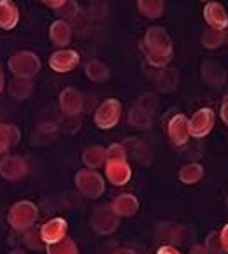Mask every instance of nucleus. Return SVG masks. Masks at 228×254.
<instances>
[{"instance_id": "f257e3e1", "label": "nucleus", "mask_w": 228, "mask_h": 254, "mask_svg": "<svg viewBox=\"0 0 228 254\" xmlns=\"http://www.w3.org/2000/svg\"><path fill=\"white\" fill-rule=\"evenodd\" d=\"M148 62L153 67H165L172 58V41L161 26H151L144 35Z\"/></svg>"}, {"instance_id": "4be33fe9", "label": "nucleus", "mask_w": 228, "mask_h": 254, "mask_svg": "<svg viewBox=\"0 0 228 254\" xmlns=\"http://www.w3.org/2000/svg\"><path fill=\"white\" fill-rule=\"evenodd\" d=\"M177 82H179V74H177L176 68H167V70H161L156 77V86L161 91H172L176 90Z\"/></svg>"}, {"instance_id": "37998d69", "label": "nucleus", "mask_w": 228, "mask_h": 254, "mask_svg": "<svg viewBox=\"0 0 228 254\" xmlns=\"http://www.w3.org/2000/svg\"><path fill=\"white\" fill-rule=\"evenodd\" d=\"M4 90V74H2V70H0V91Z\"/></svg>"}, {"instance_id": "79ce46f5", "label": "nucleus", "mask_w": 228, "mask_h": 254, "mask_svg": "<svg viewBox=\"0 0 228 254\" xmlns=\"http://www.w3.org/2000/svg\"><path fill=\"white\" fill-rule=\"evenodd\" d=\"M7 160V149H4V151H0V165L4 163V161Z\"/></svg>"}, {"instance_id": "1a4fd4ad", "label": "nucleus", "mask_w": 228, "mask_h": 254, "mask_svg": "<svg viewBox=\"0 0 228 254\" xmlns=\"http://www.w3.org/2000/svg\"><path fill=\"white\" fill-rule=\"evenodd\" d=\"M79 65V55L72 49H60V51L53 53L49 58V67L58 74H65V72L74 70Z\"/></svg>"}, {"instance_id": "f3484780", "label": "nucleus", "mask_w": 228, "mask_h": 254, "mask_svg": "<svg viewBox=\"0 0 228 254\" xmlns=\"http://www.w3.org/2000/svg\"><path fill=\"white\" fill-rule=\"evenodd\" d=\"M49 37H51V41L55 42L56 46H60V48L67 46L69 42H71V39H72L71 25H69L67 21H64V19H58V21H55L51 25V28H49Z\"/></svg>"}, {"instance_id": "72a5a7b5", "label": "nucleus", "mask_w": 228, "mask_h": 254, "mask_svg": "<svg viewBox=\"0 0 228 254\" xmlns=\"http://www.w3.org/2000/svg\"><path fill=\"white\" fill-rule=\"evenodd\" d=\"M26 246L32 247V249H41L42 247V239H41V232H34L30 228V233L26 235Z\"/></svg>"}, {"instance_id": "2f4dec72", "label": "nucleus", "mask_w": 228, "mask_h": 254, "mask_svg": "<svg viewBox=\"0 0 228 254\" xmlns=\"http://www.w3.org/2000/svg\"><path fill=\"white\" fill-rule=\"evenodd\" d=\"M139 107H142L144 111H148L150 114H153L154 111L158 109V100L153 93H146L142 95L141 100H139Z\"/></svg>"}, {"instance_id": "a211bd4d", "label": "nucleus", "mask_w": 228, "mask_h": 254, "mask_svg": "<svg viewBox=\"0 0 228 254\" xmlns=\"http://www.w3.org/2000/svg\"><path fill=\"white\" fill-rule=\"evenodd\" d=\"M18 7L11 0H0V26L5 30H11L18 23Z\"/></svg>"}, {"instance_id": "aec40b11", "label": "nucleus", "mask_w": 228, "mask_h": 254, "mask_svg": "<svg viewBox=\"0 0 228 254\" xmlns=\"http://www.w3.org/2000/svg\"><path fill=\"white\" fill-rule=\"evenodd\" d=\"M86 75L88 79H91L93 82H104L109 79L111 72H109V67L105 64H102L100 60H90L86 64Z\"/></svg>"}, {"instance_id": "f8f14e48", "label": "nucleus", "mask_w": 228, "mask_h": 254, "mask_svg": "<svg viewBox=\"0 0 228 254\" xmlns=\"http://www.w3.org/2000/svg\"><path fill=\"white\" fill-rule=\"evenodd\" d=\"M82 104H84V100H82L81 91L74 90V88H67V90L62 91L60 107L65 114H69V116H77L79 112L82 111Z\"/></svg>"}, {"instance_id": "ddd939ff", "label": "nucleus", "mask_w": 228, "mask_h": 254, "mask_svg": "<svg viewBox=\"0 0 228 254\" xmlns=\"http://www.w3.org/2000/svg\"><path fill=\"white\" fill-rule=\"evenodd\" d=\"M204 19L209 25V28L221 30L228 23V14L221 4H218V2H207V5L204 7Z\"/></svg>"}, {"instance_id": "f704fd0d", "label": "nucleus", "mask_w": 228, "mask_h": 254, "mask_svg": "<svg viewBox=\"0 0 228 254\" xmlns=\"http://www.w3.org/2000/svg\"><path fill=\"white\" fill-rule=\"evenodd\" d=\"M220 242H221V249L223 253L228 254V224L223 226V230L220 232Z\"/></svg>"}, {"instance_id": "39448f33", "label": "nucleus", "mask_w": 228, "mask_h": 254, "mask_svg": "<svg viewBox=\"0 0 228 254\" xmlns=\"http://www.w3.org/2000/svg\"><path fill=\"white\" fill-rule=\"evenodd\" d=\"M91 226L98 235H111L120 226V216H116L111 205H102L91 216Z\"/></svg>"}, {"instance_id": "e433bc0d", "label": "nucleus", "mask_w": 228, "mask_h": 254, "mask_svg": "<svg viewBox=\"0 0 228 254\" xmlns=\"http://www.w3.org/2000/svg\"><path fill=\"white\" fill-rule=\"evenodd\" d=\"M156 254H181V253L172 246H163V247H160V249H158Z\"/></svg>"}, {"instance_id": "7ed1b4c3", "label": "nucleus", "mask_w": 228, "mask_h": 254, "mask_svg": "<svg viewBox=\"0 0 228 254\" xmlns=\"http://www.w3.org/2000/svg\"><path fill=\"white\" fill-rule=\"evenodd\" d=\"M37 207L32 202L23 200V202H18L16 205H12L7 221L14 230L25 232V230H30L34 226L35 221H37Z\"/></svg>"}, {"instance_id": "c756f323", "label": "nucleus", "mask_w": 228, "mask_h": 254, "mask_svg": "<svg viewBox=\"0 0 228 254\" xmlns=\"http://www.w3.org/2000/svg\"><path fill=\"white\" fill-rule=\"evenodd\" d=\"M105 161H127V149L121 144H112L105 149Z\"/></svg>"}, {"instance_id": "9b49d317", "label": "nucleus", "mask_w": 228, "mask_h": 254, "mask_svg": "<svg viewBox=\"0 0 228 254\" xmlns=\"http://www.w3.org/2000/svg\"><path fill=\"white\" fill-rule=\"evenodd\" d=\"M67 235V221L62 217L48 221L41 228V239L44 244H55Z\"/></svg>"}, {"instance_id": "cd10ccee", "label": "nucleus", "mask_w": 228, "mask_h": 254, "mask_svg": "<svg viewBox=\"0 0 228 254\" xmlns=\"http://www.w3.org/2000/svg\"><path fill=\"white\" fill-rule=\"evenodd\" d=\"M158 235H160L161 239L168 240V242L177 244L183 239V228L177 226V224H163V226H160V230H158Z\"/></svg>"}, {"instance_id": "b1692460", "label": "nucleus", "mask_w": 228, "mask_h": 254, "mask_svg": "<svg viewBox=\"0 0 228 254\" xmlns=\"http://www.w3.org/2000/svg\"><path fill=\"white\" fill-rule=\"evenodd\" d=\"M19 140V130L12 125H2L0 127V151L9 149L11 146H16Z\"/></svg>"}, {"instance_id": "a18cd8bd", "label": "nucleus", "mask_w": 228, "mask_h": 254, "mask_svg": "<svg viewBox=\"0 0 228 254\" xmlns=\"http://www.w3.org/2000/svg\"><path fill=\"white\" fill-rule=\"evenodd\" d=\"M202 2H211V0H202Z\"/></svg>"}, {"instance_id": "4468645a", "label": "nucleus", "mask_w": 228, "mask_h": 254, "mask_svg": "<svg viewBox=\"0 0 228 254\" xmlns=\"http://www.w3.org/2000/svg\"><path fill=\"white\" fill-rule=\"evenodd\" d=\"M111 209L120 217L135 216V214L139 212V200L135 198L134 194H128V193L120 194V196L111 203Z\"/></svg>"}, {"instance_id": "5701e85b", "label": "nucleus", "mask_w": 228, "mask_h": 254, "mask_svg": "<svg viewBox=\"0 0 228 254\" xmlns=\"http://www.w3.org/2000/svg\"><path fill=\"white\" fill-rule=\"evenodd\" d=\"M204 177V167L200 163H188L181 168L179 181L184 184H197Z\"/></svg>"}, {"instance_id": "412c9836", "label": "nucleus", "mask_w": 228, "mask_h": 254, "mask_svg": "<svg viewBox=\"0 0 228 254\" xmlns=\"http://www.w3.org/2000/svg\"><path fill=\"white\" fill-rule=\"evenodd\" d=\"M82 161L88 168L95 170V168L102 167L105 163V149L100 146H91L82 153Z\"/></svg>"}, {"instance_id": "9d476101", "label": "nucleus", "mask_w": 228, "mask_h": 254, "mask_svg": "<svg viewBox=\"0 0 228 254\" xmlns=\"http://www.w3.org/2000/svg\"><path fill=\"white\" fill-rule=\"evenodd\" d=\"M105 177L114 186H123L130 181L132 168L127 161H105Z\"/></svg>"}, {"instance_id": "f03ea898", "label": "nucleus", "mask_w": 228, "mask_h": 254, "mask_svg": "<svg viewBox=\"0 0 228 254\" xmlns=\"http://www.w3.org/2000/svg\"><path fill=\"white\" fill-rule=\"evenodd\" d=\"M74 181H76L77 191L82 196H86V198H98L105 191L104 177H102L97 170H91V168L79 170V172L76 174Z\"/></svg>"}, {"instance_id": "58836bf2", "label": "nucleus", "mask_w": 228, "mask_h": 254, "mask_svg": "<svg viewBox=\"0 0 228 254\" xmlns=\"http://www.w3.org/2000/svg\"><path fill=\"white\" fill-rule=\"evenodd\" d=\"M190 254H209V251L206 249V246H193L190 249Z\"/></svg>"}, {"instance_id": "ea45409f", "label": "nucleus", "mask_w": 228, "mask_h": 254, "mask_svg": "<svg viewBox=\"0 0 228 254\" xmlns=\"http://www.w3.org/2000/svg\"><path fill=\"white\" fill-rule=\"evenodd\" d=\"M221 39H223V44H228V23L221 28Z\"/></svg>"}, {"instance_id": "c03bdc74", "label": "nucleus", "mask_w": 228, "mask_h": 254, "mask_svg": "<svg viewBox=\"0 0 228 254\" xmlns=\"http://www.w3.org/2000/svg\"><path fill=\"white\" fill-rule=\"evenodd\" d=\"M11 254H25V253H23V251H19V249H16V251H12Z\"/></svg>"}, {"instance_id": "393cba45", "label": "nucleus", "mask_w": 228, "mask_h": 254, "mask_svg": "<svg viewBox=\"0 0 228 254\" xmlns=\"http://www.w3.org/2000/svg\"><path fill=\"white\" fill-rule=\"evenodd\" d=\"M9 91H11L12 97L18 98V100H23V98L30 97V93H32V82H30V79H26V77L12 79L11 84H9Z\"/></svg>"}, {"instance_id": "4c0bfd02", "label": "nucleus", "mask_w": 228, "mask_h": 254, "mask_svg": "<svg viewBox=\"0 0 228 254\" xmlns=\"http://www.w3.org/2000/svg\"><path fill=\"white\" fill-rule=\"evenodd\" d=\"M46 5H49V7H53V9H58L60 5H64L65 4V0H42Z\"/></svg>"}, {"instance_id": "a878e982", "label": "nucleus", "mask_w": 228, "mask_h": 254, "mask_svg": "<svg viewBox=\"0 0 228 254\" xmlns=\"http://www.w3.org/2000/svg\"><path fill=\"white\" fill-rule=\"evenodd\" d=\"M48 254H79V249L74 240L69 239V237H64L58 242L48 244Z\"/></svg>"}, {"instance_id": "20e7f679", "label": "nucleus", "mask_w": 228, "mask_h": 254, "mask_svg": "<svg viewBox=\"0 0 228 254\" xmlns=\"http://www.w3.org/2000/svg\"><path fill=\"white\" fill-rule=\"evenodd\" d=\"M9 68L11 72H14L16 77H26L30 79L32 75H35L41 68V60L39 56L34 55L30 51H23L14 55L9 60Z\"/></svg>"}, {"instance_id": "6e6552de", "label": "nucleus", "mask_w": 228, "mask_h": 254, "mask_svg": "<svg viewBox=\"0 0 228 254\" xmlns=\"http://www.w3.org/2000/svg\"><path fill=\"white\" fill-rule=\"evenodd\" d=\"M168 138L176 147L186 146L190 138V120L184 114H176L168 123Z\"/></svg>"}, {"instance_id": "a19ab883", "label": "nucleus", "mask_w": 228, "mask_h": 254, "mask_svg": "<svg viewBox=\"0 0 228 254\" xmlns=\"http://www.w3.org/2000/svg\"><path fill=\"white\" fill-rule=\"evenodd\" d=\"M112 254H135L132 249H127V247H123V249H118V251H114Z\"/></svg>"}, {"instance_id": "c9c22d12", "label": "nucleus", "mask_w": 228, "mask_h": 254, "mask_svg": "<svg viewBox=\"0 0 228 254\" xmlns=\"http://www.w3.org/2000/svg\"><path fill=\"white\" fill-rule=\"evenodd\" d=\"M221 120L228 127V95L223 98V104H221Z\"/></svg>"}, {"instance_id": "6ab92c4d", "label": "nucleus", "mask_w": 228, "mask_h": 254, "mask_svg": "<svg viewBox=\"0 0 228 254\" xmlns=\"http://www.w3.org/2000/svg\"><path fill=\"white\" fill-rule=\"evenodd\" d=\"M128 121H130L132 127L139 128V130H148V128H151V125H153V116H151L148 111H144L142 107L135 105V107L130 109V112H128Z\"/></svg>"}, {"instance_id": "bb28decb", "label": "nucleus", "mask_w": 228, "mask_h": 254, "mask_svg": "<svg viewBox=\"0 0 228 254\" xmlns=\"http://www.w3.org/2000/svg\"><path fill=\"white\" fill-rule=\"evenodd\" d=\"M139 11L146 18H160L163 12V0H139Z\"/></svg>"}, {"instance_id": "dca6fc26", "label": "nucleus", "mask_w": 228, "mask_h": 254, "mask_svg": "<svg viewBox=\"0 0 228 254\" xmlns=\"http://www.w3.org/2000/svg\"><path fill=\"white\" fill-rule=\"evenodd\" d=\"M0 174H2V177H5V179H9V181H18V179H21V177H25L26 163L21 158L7 156V160L0 165Z\"/></svg>"}, {"instance_id": "2eb2a0df", "label": "nucleus", "mask_w": 228, "mask_h": 254, "mask_svg": "<svg viewBox=\"0 0 228 254\" xmlns=\"http://www.w3.org/2000/svg\"><path fill=\"white\" fill-rule=\"evenodd\" d=\"M200 70H202L204 81L214 88L223 86L225 81H227V72H225V68L221 67L220 64H216V62H206V64H202Z\"/></svg>"}, {"instance_id": "423d86ee", "label": "nucleus", "mask_w": 228, "mask_h": 254, "mask_svg": "<svg viewBox=\"0 0 228 254\" xmlns=\"http://www.w3.org/2000/svg\"><path fill=\"white\" fill-rule=\"evenodd\" d=\"M121 118V104L116 98L105 100L95 112V125L100 130H111L118 125Z\"/></svg>"}, {"instance_id": "473e14b6", "label": "nucleus", "mask_w": 228, "mask_h": 254, "mask_svg": "<svg viewBox=\"0 0 228 254\" xmlns=\"http://www.w3.org/2000/svg\"><path fill=\"white\" fill-rule=\"evenodd\" d=\"M58 12H60V16H64V18L72 19V18H76V16H77L79 7L76 5L74 0H65V4L58 7Z\"/></svg>"}, {"instance_id": "c85d7f7f", "label": "nucleus", "mask_w": 228, "mask_h": 254, "mask_svg": "<svg viewBox=\"0 0 228 254\" xmlns=\"http://www.w3.org/2000/svg\"><path fill=\"white\" fill-rule=\"evenodd\" d=\"M202 46L206 49H216L223 46V39H221V32L216 28H207L202 34Z\"/></svg>"}, {"instance_id": "7c9ffc66", "label": "nucleus", "mask_w": 228, "mask_h": 254, "mask_svg": "<svg viewBox=\"0 0 228 254\" xmlns=\"http://www.w3.org/2000/svg\"><path fill=\"white\" fill-rule=\"evenodd\" d=\"M206 249L209 251V254H220V253H223V249H221V242H220V233L213 232V233H209V235H207Z\"/></svg>"}, {"instance_id": "0eeeda50", "label": "nucleus", "mask_w": 228, "mask_h": 254, "mask_svg": "<svg viewBox=\"0 0 228 254\" xmlns=\"http://www.w3.org/2000/svg\"><path fill=\"white\" fill-rule=\"evenodd\" d=\"M214 121H216V116H214L213 109L204 107L200 111H197L190 120V137H207L214 128Z\"/></svg>"}]
</instances>
